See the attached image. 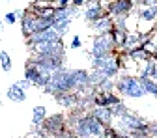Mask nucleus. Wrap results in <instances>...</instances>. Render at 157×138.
Masks as SVG:
<instances>
[{
  "label": "nucleus",
  "mask_w": 157,
  "mask_h": 138,
  "mask_svg": "<svg viewBox=\"0 0 157 138\" xmlns=\"http://www.w3.org/2000/svg\"><path fill=\"white\" fill-rule=\"evenodd\" d=\"M45 93L56 97V95H60V93H67V91H75V82H73V75L69 69L62 67V69H58L51 75V80L49 84L43 88Z\"/></svg>",
  "instance_id": "obj_1"
},
{
  "label": "nucleus",
  "mask_w": 157,
  "mask_h": 138,
  "mask_svg": "<svg viewBox=\"0 0 157 138\" xmlns=\"http://www.w3.org/2000/svg\"><path fill=\"white\" fill-rule=\"evenodd\" d=\"M114 88L118 91V95L122 97H127V99H142L146 95L144 90L140 88L139 84V78L135 75H129V73H124V75H118L116 80H114Z\"/></svg>",
  "instance_id": "obj_2"
},
{
  "label": "nucleus",
  "mask_w": 157,
  "mask_h": 138,
  "mask_svg": "<svg viewBox=\"0 0 157 138\" xmlns=\"http://www.w3.org/2000/svg\"><path fill=\"white\" fill-rule=\"evenodd\" d=\"M116 43L110 34L103 35H94L92 37V49H90V58H107L116 54Z\"/></svg>",
  "instance_id": "obj_3"
},
{
  "label": "nucleus",
  "mask_w": 157,
  "mask_h": 138,
  "mask_svg": "<svg viewBox=\"0 0 157 138\" xmlns=\"http://www.w3.org/2000/svg\"><path fill=\"white\" fill-rule=\"evenodd\" d=\"M92 67L107 78H116L120 75V64H118L116 54L107 56V58H92Z\"/></svg>",
  "instance_id": "obj_4"
},
{
  "label": "nucleus",
  "mask_w": 157,
  "mask_h": 138,
  "mask_svg": "<svg viewBox=\"0 0 157 138\" xmlns=\"http://www.w3.org/2000/svg\"><path fill=\"white\" fill-rule=\"evenodd\" d=\"M51 75L52 73H47V71H41L36 64H34V60L30 58V60L26 62V65H25V78L32 84V86H36V88H45L47 84H49V80H51Z\"/></svg>",
  "instance_id": "obj_5"
},
{
  "label": "nucleus",
  "mask_w": 157,
  "mask_h": 138,
  "mask_svg": "<svg viewBox=\"0 0 157 138\" xmlns=\"http://www.w3.org/2000/svg\"><path fill=\"white\" fill-rule=\"evenodd\" d=\"M39 129L47 134V138H51V136H54V134L67 129V117L64 114H60V112L54 114V116H47L43 120V123L39 125Z\"/></svg>",
  "instance_id": "obj_6"
},
{
  "label": "nucleus",
  "mask_w": 157,
  "mask_h": 138,
  "mask_svg": "<svg viewBox=\"0 0 157 138\" xmlns=\"http://www.w3.org/2000/svg\"><path fill=\"white\" fill-rule=\"evenodd\" d=\"M107 15L110 17H129L135 9L133 0H109L107 2Z\"/></svg>",
  "instance_id": "obj_7"
},
{
  "label": "nucleus",
  "mask_w": 157,
  "mask_h": 138,
  "mask_svg": "<svg viewBox=\"0 0 157 138\" xmlns=\"http://www.w3.org/2000/svg\"><path fill=\"white\" fill-rule=\"evenodd\" d=\"M84 6H86L84 8V19L88 23H95V21H99L101 17L107 15V8L99 0H88Z\"/></svg>",
  "instance_id": "obj_8"
},
{
  "label": "nucleus",
  "mask_w": 157,
  "mask_h": 138,
  "mask_svg": "<svg viewBox=\"0 0 157 138\" xmlns=\"http://www.w3.org/2000/svg\"><path fill=\"white\" fill-rule=\"evenodd\" d=\"M120 101H124V99L114 91H95L92 95V105L94 106H112Z\"/></svg>",
  "instance_id": "obj_9"
},
{
  "label": "nucleus",
  "mask_w": 157,
  "mask_h": 138,
  "mask_svg": "<svg viewBox=\"0 0 157 138\" xmlns=\"http://www.w3.org/2000/svg\"><path fill=\"white\" fill-rule=\"evenodd\" d=\"M60 35H58L52 28L45 30V32H37L32 37H28V47H36V45H45V43H54V41H60Z\"/></svg>",
  "instance_id": "obj_10"
},
{
  "label": "nucleus",
  "mask_w": 157,
  "mask_h": 138,
  "mask_svg": "<svg viewBox=\"0 0 157 138\" xmlns=\"http://www.w3.org/2000/svg\"><path fill=\"white\" fill-rule=\"evenodd\" d=\"M114 28V19L110 15H105L101 17L99 21L95 23H90V30L94 32V35H103V34H110Z\"/></svg>",
  "instance_id": "obj_11"
},
{
  "label": "nucleus",
  "mask_w": 157,
  "mask_h": 138,
  "mask_svg": "<svg viewBox=\"0 0 157 138\" xmlns=\"http://www.w3.org/2000/svg\"><path fill=\"white\" fill-rule=\"evenodd\" d=\"M90 114L95 117L97 121H101L105 127H110V125H112V121H114V117H112V114H110V108H109V106H94Z\"/></svg>",
  "instance_id": "obj_12"
},
{
  "label": "nucleus",
  "mask_w": 157,
  "mask_h": 138,
  "mask_svg": "<svg viewBox=\"0 0 157 138\" xmlns=\"http://www.w3.org/2000/svg\"><path fill=\"white\" fill-rule=\"evenodd\" d=\"M78 97L75 91H67V93H60V95H56L54 97V101L60 105V106H64V108H73V106H77V103H78Z\"/></svg>",
  "instance_id": "obj_13"
},
{
  "label": "nucleus",
  "mask_w": 157,
  "mask_h": 138,
  "mask_svg": "<svg viewBox=\"0 0 157 138\" xmlns=\"http://www.w3.org/2000/svg\"><path fill=\"white\" fill-rule=\"evenodd\" d=\"M34 19H36V15H34L32 9L25 11V17L21 19V32L26 39L32 37V34H34Z\"/></svg>",
  "instance_id": "obj_14"
},
{
  "label": "nucleus",
  "mask_w": 157,
  "mask_h": 138,
  "mask_svg": "<svg viewBox=\"0 0 157 138\" xmlns=\"http://www.w3.org/2000/svg\"><path fill=\"white\" fill-rule=\"evenodd\" d=\"M136 15H139V21L140 23H151V21H155V19H157V4L139 8V9H136Z\"/></svg>",
  "instance_id": "obj_15"
},
{
  "label": "nucleus",
  "mask_w": 157,
  "mask_h": 138,
  "mask_svg": "<svg viewBox=\"0 0 157 138\" xmlns=\"http://www.w3.org/2000/svg\"><path fill=\"white\" fill-rule=\"evenodd\" d=\"M139 75L136 76H148V78H153L157 80V60H148L144 64H139Z\"/></svg>",
  "instance_id": "obj_16"
},
{
  "label": "nucleus",
  "mask_w": 157,
  "mask_h": 138,
  "mask_svg": "<svg viewBox=\"0 0 157 138\" xmlns=\"http://www.w3.org/2000/svg\"><path fill=\"white\" fill-rule=\"evenodd\" d=\"M139 78V84L140 88L144 90L146 95H151L157 99V80H153V78H148V76H136Z\"/></svg>",
  "instance_id": "obj_17"
},
{
  "label": "nucleus",
  "mask_w": 157,
  "mask_h": 138,
  "mask_svg": "<svg viewBox=\"0 0 157 138\" xmlns=\"http://www.w3.org/2000/svg\"><path fill=\"white\" fill-rule=\"evenodd\" d=\"M6 97H8L10 101H13V103H25L26 101V91L21 90V88H17L15 84H11L6 90Z\"/></svg>",
  "instance_id": "obj_18"
},
{
  "label": "nucleus",
  "mask_w": 157,
  "mask_h": 138,
  "mask_svg": "<svg viewBox=\"0 0 157 138\" xmlns=\"http://www.w3.org/2000/svg\"><path fill=\"white\" fill-rule=\"evenodd\" d=\"M52 26V17H37L36 15V19H34V34H37V32H45V30H49ZM32 34V35H34Z\"/></svg>",
  "instance_id": "obj_19"
},
{
  "label": "nucleus",
  "mask_w": 157,
  "mask_h": 138,
  "mask_svg": "<svg viewBox=\"0 0 157 138\" xmlns=\"http://www.w3.org/2000/svg\"><path fill=\"white\" fill-rule=\"evenodd\" d=\"M45 117H47V108L43 105L34 106V110H32V127H39Z\"/></svg>",
  "instance_id": "obj_20"
},
{
  "label": "nucleus",
  "mask_w": 157,
  "mask_h": 138,
  "mask_svg": "<svg viewBox=\"0 0 157 138\" xmlns=\"http://www.w3.org/2000/svg\"><path fill=\"white\" fill-rule=\"evenodd\" d=\"M71 21H73V19H64V21H54L52 23V30L58 34V35H60L62 39H64V35L69 32V26H71Z\"/></svg>",
  "instance_id": "obj_21"
},
{
  "label": "nucleus",
  "mask_w": 157,
  "mask_h": 138,
  "mask_svg": "<svg viewBox=\"0 0 157 138\" xmlns=\"http://www.w3.org/2000/svg\"><path fill=\"white\" fill-rule=\"evenodd\" d=\"M109 108H110V114H112L114 120H118V117H122L125 112H129V108H127V105H125L124 101L116 103V105H112V106H109Z\"/></svg>",
  "instance_id": "obj_22"
},
{
  "label": "nucleus",
  "mask_w": 157,
  "mask_h": 138,
  "mask_svg": "<svg viewBox=\"0 0 157 138\" xmlns=\"http://www.w3.org/2000/svg\"><path fill=\"white\" fill-rule=\"evenodd\" d=\"M0 65H2V69L6 73H10L11 67H13V62H11V58H10V54L6 50H0Z\"/></svg>",
  "instance_id": "obj_23"
},
{
  "label": "nucleus",
  "mask_w": 157,
  "mask_h": 138,
  "mask_svg": "<svg viewBox=\"0 0 157 138\" xmlns=\"http://www.w3.org/2000/svg\"><path fill=\"white\" fill-rule=\"evenodd\" d=\"M2 21H4L6 24H15V23H17V15H15V11H8V13L4 15Z\"/></svg>",
  "instance_id": "obj_24"
},
{
  "label": "nucleus",
  "mask_w": 157,
  "mask_h": 138,
  "mask_svg": "<svg viewBox=\"0 0 157 138\" xmlns=\"http://www.w3.org/2000/svg\"><path fill=\"white\" fill-rule=\"evenodd\" d=\"M81 47H82L81 35H73V37H71V43H69V49H81Z\"/></svg>",
  "instance_id": "obj_25"
},
{
  "label": "nucleus",
  "mask_w": 157,
  "mask_h": 138,
  "mask_svg": "<svg viewBox=\"0 0 157 138\" xmlns=\"http://www.w3.org/2000/svg\"><path fill=\"white\" fill-rule=\"evenodd\" d=\"M148 138H157V121L148 123Z\"/></svg>",
  "instance_id": "obj_26"
},
{
  "label": "nucleus",
  "mask_w": 157,
  "mask_h": 138,
  "mask_svg": "<svg viewBox=\"0 0 157 138\" xmlns=\"http://www.w3.org/2000/svg\"><path fill=\"white\" fill-rule=\"evenodd\" d=\"M51 138H75V134H73L69 129H66V131L58 132V134H54V136H51Z\"/></svg>",
  "instance_id": "obj_27"
},
{
  "label": "nucleus",
  "mask_w": 157,
  "mask_h": 138,
  "mask_svg": "<svg viewBox=\"0 0 157 138\" xmlns=\"http://www.w3.org/2000/svg\"><path fill=\"white\" fill-rule=\"evenodd\" d=\"M15 86H17V88H21V90H25V91H26V90H28V88H30L32 84H30V82L26 80V78H21V80H17V82H15Z\"/></svg>",
  "instance_id": "obj_28"
},
{
  "label": "nucleus",
  "mask_w": 157,
  "mask_h": 138,
  "mask_svg": "<svg viewBox=\"0 0 157 138\" xmlns=\"http://www.w3.org/2000/svg\"><path fill=\"white\" fill-rule=\"evenodd\" d=\"M88 2V0H71V6H75V8H81V6H84Z\"/></svg>",
  "instance_id": "obj_29"
},
{
  "label": "nucleus",
  "mask_w": 157,
  "mask_h": 138,
  "mask_svg": "<svg viewBox=\"0 0 157 138\" xmlns=\"http://www.w3.org/2000/svg\"><path fill=\"white\" fill-rule=\"evenodd\" d=\"M15 15H17V21H19V19H23L25 17V9H15Z\"/></svg>",
  "instance_id": "obj_30"
},
{
  "label": "nucleus",
  "mask_w": 157,
  "mask_h": 138,
  "mask_svg": "<svg viewBox=\"0 0 157 138\" xmlns=\"http://www.w3.org/2000/svg\"><path fill=\"white\" fill-rule=\"evenodd\" d=\"M4 24H6V23L2 21V19H0V32H2V30H4Z\"/></svg>",
  "instance_id": "obj_31"
}]
</instances>
